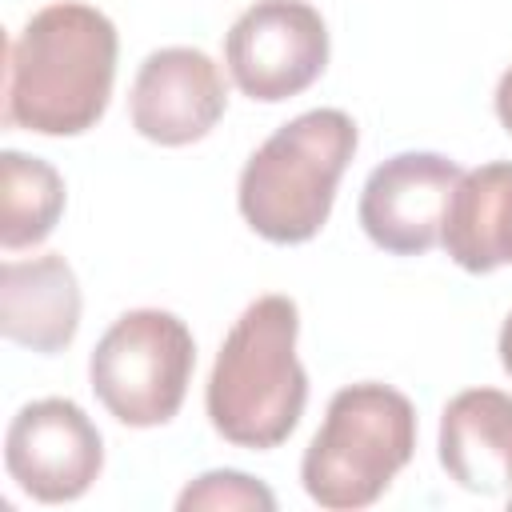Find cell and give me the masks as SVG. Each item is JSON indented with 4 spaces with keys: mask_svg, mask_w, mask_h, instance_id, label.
<instances>
[{
    "mask_svg": "<svg viewBox=\"0 0 512 512\" xmlns=\"http://www.w3.org/2000/svg\"><path fill=\"white\" fill-rule=\"evenodd\" d=\"M116 24L80 0H56L24 20L8 44L4 124L36 136H84L108 112L116 80Z\"/></svg>",
    "mask_w": 512,
    "mask_h": 512,
    "instance_id": "cell-1",
    "label": "cell"
},
{
    "mask_svg": "<svg viewBox=\"0 0 512 512\" xmlns=\"http://www.w3.org/2000/svg\"><path fill=\"white\" fill-rule=\"evenodd\" d=\"M300 308L292 296H256L228 328L204 384L216 436L236 448H280L308 404V372L296 356Z\"/></svg>",
    "mask_w": 512,
    "mask_h": 512,
    "instance_id": "cell-2",
    "label": "cell"
},
{
    "mask_svg": "<svg viewBox=\"0 0 512 512\" xmlns=\"http://www.w3.org/2000/svg\"><path fill=\"white\" fill-rule=\"evenodd\" d=\"M356 140V120L340 108H312L280 124L240 168L244 224L268 244H308L332 216Z\"/></svg>",
    "mask_w": 512,
    "mask_h": 512,
    "instance_id": "cell-3",
    "label": "cell"
},
{
    "mask_svg": "<svg viewBox=\"0 0 512 512\" xmlns=\"http://www.w3.org/2000/svg\"><path fill=\"white\" fill-rule=\"evenodd\" d=\"M416 452L412 400L380 380H360L328 400L324 424L300 460V484L312 504L352 512L376 504Z\"/></svg>",
    "mask_w": 512,
    "mask_h": 512,
    "instance_id": "cell-4",
    "label": "cell"
},
{
    "mask_svg": "<svg viewBox=\"0 0 512 512\" xmlns=\"http://www.w3.org/2000/svg\"><path fill=\"white\" fill-rule=\"evenodd\" d=\"M196 340L176 312L132 308L112 320L88 356V384L112 420L128 428L168 424L192 384Z\"/></svg>",
    "mask_w": 512,
    "mask_h": 512,
    "instance_id": "cell-5",
    "label": "cell"
},
{
    "mask_svg": "<svg viewBox=\"0 0 512 512\" xmlns=\"http://www.w3.org/2000/svg\"><path fill=\"white\" fill-rule=\"evenodd\" d=\"M328 52V24L308 0H256L224 36L232 84L260 104H280L312 88L328 68Z\"/></svg>",
    "mask_w": 512,
    "mask_h": 512,
    "instance_id": "cell-6",
    "label": "cell"
},
{
    "mask_svg": "<svg viewBox=\"0 0 512 512\" xmlns=\"http://www.w3.org/2000/svg\"><path fill=\"white\" fill-rule=\"evenodd\" d=\"M4 468L40 504L80 500L104 468V436L68 396L24 404L4 432Z\"/></svg>",
    "mask_w": 512,
    "mask_h": 512,
    "instance_id": "cell-7",
    "label": "cell"
},
{
    "mask_svg": "<svg viewBox=\"0 0 512 512\" xmlns=\"http://www.w3.org/2000/svg\"><path fill=\"white\" fill-rule=\"evenodd\" d=\"M464 168L440 152H396L360 188V228L392 256H424L440 244L448 200Z\"/></svg>",
    "mask_w": 512,
    "mask_h": 512,
    "instance_id": "cell-8",
    "label": "cell"
},
{
    "mask_svg": "<svg viewBox=\"0 0 512 512\" xmlns=\"http://www.w3.org/2000/svg\"><path fill=\"white\" fill-rule=\"evenodd\" d=\"M228 108V84L220 64L204 48L168 44L144 56V64L132 76L128 92V116L132 128L160 144V148H184L204 140Z\"/></svg>",
    "mask_w": 512,
    "mask_h": 512,
    "instance_id": "cell-9",
    "label": "cell"
},
{
    "mask_svg": "<svg viewBox=\"0 0 512 512\" xmlns=\"http://www.w3.org/2000/svg\"><path fill=\"white\" fill-rule=\"evenodd\" d=\"M440 468L476 496L512 492V396L500 388H464L440 412Z\"/></svg>",
    "mask_w": 512,
    "mask_h": 512,
    "instance_id": "cell-10",
    "label": "cell"
},
{
    "mask_svg": "<svg viewBox=\"0 0 512 512\" xmlns=\"http://www.w3.org/2000/svg\"><path fill=\"white\" fill-rule=\"evenodd\" d=\"M80 280L60 252L0 264V332L40 356L64 352L80 332Z\"/></svg>",
    "mask_w": 512,
    "mask_h": 512,
    "instance_id": "cell-11",
    "label": "cell"
},
{
    "mask_svg": "<svg viewBox=\"0 0 512 512\" xmlns=\"http://www.w3.org/2000/svg\"><path fill=\"white\" fill-rule=\"evenodd\" d=\"M440 244L472 276L512 264V160H492L460 176Z\"/></svg>",
    "mask_w": 512,
    "mask_h": 512,
    "instance_id": "cell-12",
    "label": "cell"
},
{
    "mask_svg": "<svg viewBox=\"0 0 512 512\" xmlns=\"http://www.w3.org/2000/svg\"><path fill=\"white\" fill-rule=\"evenodd\" d=\"M64 216V176L28 152H0V244L4 252L36 248Z\"/></svg>",
    "mask_w": 512,
    "mask_h": 512,
    "instance_id": "cell-13",
    "label": "cell"
},
{
    "mask_svg": "<svg viewBox=\"0 0 512 512\" xmlns=\"http://www.w3.org/2000/svg\"><path fill=\"white\" fill-rule=\"evenodd\" d=\"M176 508L180 512H200V508H208V512H272L276 492L248 472L212 468L184 484V492L176 496Z\"/></svg>",
    "mask_w": 512,
    "mask_h": 512,
    "instance_id": "cell-14",
    "label": "cell"
},
{
    "mask_svg": "<svg viewBox=\"0 0 512 512\" xmlns=\"http://www.w3.org/2000/svg\"><path fill=\"white\" fill-rule=\"evenodd\" d=\"M492 104H496V120L504 124V132L512 136V68L500 76V84H496V96H492Z\"/></svg>",
    "mask_w": 512,
    "mask_h": 512,
    "instance_id": "cell-15",
    "label": "cell"
},
{
    "mask_svg": "<svg viewBox=\"0 0 512 512\" xmlns=\"http://www.w3.org/2000/svg\"><path fill=\"white\" fill-rule=\"evenodd\" d=\"M496 352H500V364H504V372L512 376V312L504 316V324H500V340H496Z\"/></svg>",
    "mask_w": 512,
    "mask_h": 512,
    "instance_id": "cell-16",
    "label": "cell"
},
{
    "mask_svg": "<svg viewBox=\"0 0 512 512\" xmlns=\"http://www.w3.org/2000/svg\"><path fill=\"white\" fill-rule=\"evenodd\" d=\"M508 504H512V492H508Z\"/></svg>",
    "mask_w": 512,
    "mask_h": 512,
    "instance_id": "cell-17",
    "label": "cell"
}]
</instances>
